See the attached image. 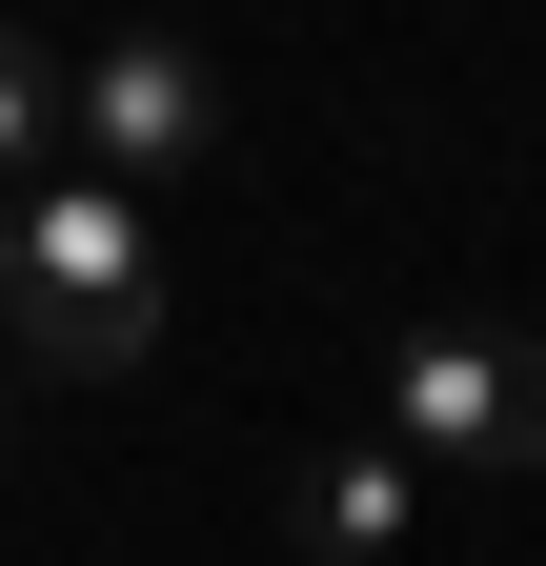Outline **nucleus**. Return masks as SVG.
<instances>
[{
	"label": "nucleus",
	"mask_w": 546,
	"mask_h": 566,
	"mask_svg": "<svg viewBox=\"0 0 546 566\" xmlns=\"http://www.w3.org/2000/svg\"><path fill=\"white\" fill-rule=\"evenodd\" d=\"M0 324H21V365H61V385H122L162 344V243H143V202L102 163H61L21 223H0Z\"/></svg>",
	"instance_id": "nucleus-1"
},
{
	"label": "nucleus",
	"mask_w": 546,
	"mask_h": 566,
	"mask_svg": "<svg viewBox=\"0 0 546 566\" xmlns=\"http://www.w3.org/2000/svg\"><path fill=\"white\" fill-rule=\"evenodd\" d=\"M365 405H385V446L445 465V485L546 465V344H526V324H405L385 365H365Z\"/></svg>",
	"instance_id": "nucleus-2"
},
{
	"label": "nucleus",
	"mask_w": 546,
	"mask_h": 566,
	"mask_svg": "<svg viewBox=\"0 0 546 566\" xmlns=\"http://www.w3.org/2000/svg\"><path fill=\"white\" fill-rule=\"evenodd\" d=\"M202 142H223V82H202L182 41H122V61H82V163L143 202V182H182Z\"/></svg>",
	"instance_id": "nucleus-3"
},
{
	"label": "nucleus",
	"mask_w": 546,
	"mask_h": 566,
	"mask_svg": "<svg viewBox=\"0 0 546 566\" xmlns=\"http://www.w3.org/2000/svg\"><path fill=\"white\" fill-rule=\"evenodd\" d=\"M284 526H304L324 566H385L405 526H426V465H405V446H324V465L284 485Z\"/></svg>",
	"instance_id": "nucleus-4"
},
{
	"label": "nucleus",
	"mask_w": 546,
	"mask_h": 566,
	"mask_svg": "<svg viewBox=\"0 0 546 566\" xmlns=\"http://www.w3.org/2000/svg\"><path fill=\"white\" fill-rule=\"evenodd\" d=\"M61 142H82V61H41L21 21H0V182L41 202V182H61Z\"/></svg>",
	"instance_id": "nucleus-5"
}]
</instances>
